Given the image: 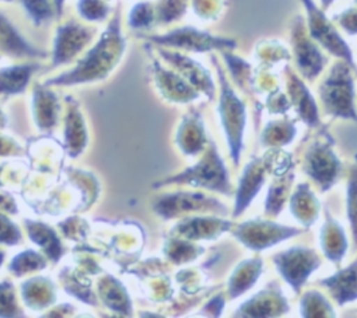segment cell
<instances>
[{"label": "cell", "mask_w": 357, "mask_h": 318, "mask_svg": "<svg viewBox=\"0 0 357 318\" xmlns=\"http://www.w3.org/2000/svg\"><path fill=\"white\" fill-rule=\"evenodd\" d=\"M89 33L76 24H68L59 30L58 40L55 44L54 63H61L70 59L82 47L89 41Z\"/></svg>", "instance_id": "9"}, {"label": "cell", "mask_w": 357, "mask_h": 318, "mask_svg": "<svg viewBox=\"0 0 357 318\" xmlns=\"http://www.w3.org/2000/svg\"><path fill=\"white\" fill-rule=\"evenodd\" d=\"M2 259H3V254H0V262H2Z\"/></svg>", "instance_id": "19"}, {"label": "cell", "mask_w": 357, "mask_h": 318, "mask_svg": "<svg viewBox=\"0 0 357 318\" xmlns=\"http://www.w3.org/2000/svg\"><path fill=\"white\" fill-rule=\"evenodd\" d=\"M0 48L8 51L9 54H15L17 56L38 55V51L31 48L13 29V26L0 15Z\"/></svg>", "instance_id": "11"}, {"label": "cell", "mask_w": 357, "mask_h": 318, "mask_svg": "<svg viewBox=\"0 0 357 318\" xmlns=\"http://www.w3.org/2000/svg\"><path fill=\"white\" fill-rule=\"evenodd\" d=\"M337 166L339 163L331 149L328 146H319L311 149L310 154L307 156L305 172L322 186L324 191H326V188L332 186L335 180Z\"/></svg>", "instance_id": "8"}, {"label": "cell", "mask_w": 357, "mask_h": 318, "mask_svg": "<svg viewBox=\"0 0 357 318\" xmlns=\"http://www.w3.org/2000/svg\"><path fill=\"white\" fill-rule=\"evenodd\" d=\"M23 5L37 24H41L52 16L48 0H23Z\"/></svg>", "instance_id": "15"}, {"label": "cell", "mask_w": 357, "mask_h": 318, "mask_svg": "<svg viewBox=\"0 0 357 318\" xmlns=\"http://www.w3.org/2000/svg\"><path fill=\"white\" fill-rule=\"evenodd\" d=\"M303 3L305 5V9L310 17L308 23H310V31L312 38H315L318 43H321L325 48H328L335 55L342 56L343 59L351 63V55L347 45L333 30V27L331 26L325 15L315 8L312 0H303Z\"/></svg>", "instance_id": "6"}, {"label": "cell", "mask_w": 357, "mask_h": 318, "mask_svg": "<svg viewBox=\"0 0 357 318\" xmlns=\"http://www.w3.org/2000/svg\"><path fill=\"white\" fill-rule=\"evenodd\" d=\"M80 12L82 16L89 20H100L104 19L108 9L101 0H80Z\"/></svg>", "instance_id": "16"}, {"label": "cell", "mask_w": 357, "mask_h": 318, "mask_svg": "<svg viewBox=\"0 0 357 318\" xmlns=\"http://www.w3.org/2000/svg\"><path fill=\"white\" fill-rule=\"evenodd\" d=\"M122 47V40L119 37V23L118 19L109 26L102 40L97 47L80 62V65L70 73H66L52 82L51 84H72L80 82H89L96 77H101L109 70L112 61L116 54H119Z\"/></svg>", "instance_id": "1"}, {"label": "cell", "mask_w": 357, "mask_h": 318, "mask_svg": "<svg viewBox=\"0 0 357 318\" xmlns=\"http://www.w3.org/2000/svg\"><path fill=\"white\" fill-rule=\"evenodd\" d=\"M273 262H276L279 266L278 269L296 289V292L305 282L310 273L321 264L312 251L307 248H291L283 254L276 255Z\"/></svg>", "instance_id": "5"}, {"label": "cell", "mask_w": 357, "mask_h": 318, "mask_svg": "<svg viewBox=\"0 0 357 318\" xmlns=\"http://www.w3.org/2000/svg\"><path fill=\"white\" fill-rule=\"evenodd\" d=\"M167 183H187L198 187L212 188L225 194H229L230 188L227 183V172L213 143H211V150L198 166H194V169H190L180 176L172 177V180H168L164 184Z\"/></svg>", "instance_id": "2"}, {"label": "cell", "mask_w": 357, "mask_h": 318, "mask_svg": "<svg viewBox=\"0 0 357 318\" xmlns=\"http://www.w3.org/2000/svg\"><path fill=\"white\" fill-rule=\"evenodd\" d=\"M322 100L328 109L343 118L357 119L351 107V80L346 68L337 66L321 87Z\"/></svg>", "instance_id": "4"}, {"label": "cell", "mask_w": 357, "mask_h": 318, "mask_svg": "<svg viewBox=\"0 0 357 318\" xmlns=\"http://www.w3.org/2000/svg\"><path fill=\"white\" fill-rule=\"evenodd\" d=\"M328 286L339 304L349 303L357 297V261L346 269L337 272L335 276L322 282Z\"/></svg>", "instance_id": "10"}, {"label": "cell", "mask_w": 357, "mask_h": 318, "mask_svg": "<svg viewBox=\"0 0 357 318\" xmlns=\"http://www.w3.org/2000/svg\"><path fill=\"white\" fill-rule=\"evenodd\" d=\"M55 3H56V9H58V12H59V15H61L62 5H63V0H55Z\"/></svg>", "instance_id": "18"}, {"label": "cell", "mask_w": 357, "mask_h": 318, "mask_svg": "<svg viewBox=\"0 0 357 318\" xmlns=\"http://www.w3.org/2000/svg\"><path fill=\"white\" fill-rule=\"evenodd\" d=\"M262 183H264V177H262L261 170L257 169L255 166L250 165L247 167V170L244 172L243 186L240 184L234 216H238L240 213H243V211L250 205V202L254 199V197L259 191Z\"/></svg>", "instance_id": "12"}, {"label": "cell", "mask_w": 357, "mask_h": 318, "mask_svg": "<svg viewBox=\"0 0 357 318\" xmlns=\"http://www.w3.org/2000/svg\"><path fill=\"white\" fill-rule=\"evenodd\" d=\"M349 219L351 225V232L354 236V243L357 245V170H354L349 181V201H347Z\"/></svg>", "instance_id": "14"}, {"label": "cell", "mask_w": 357, "mask_h": 318, "mask_svg": "<svg viewBox=\"0 0 357 318\" xmlns=\"http://www.w3.org/2000/svg\"><path fill=\"white\" fill-rule=\"evenodd\" d=\"M223 91L220 101V115L222 122L226 129L229 149L234 163H238V158L243 150V130L245 125V109L244 104L236 97L233 90L227 86L225 76L220 73Z\"/></svg>", "instance_id": "3"}, {"label": "cell", "mask_w": 357, "mask_h": 318, "mask_svg": "<svg viewBox=\"0 0 357 318\" xmlns=\"http://www.w3.org/2000/svg\"><path fill=\"white\" fill-rule=\"evenodd\" d=\"M34 66H17L0 70V93H20L27 86Z\"/></svg>", "instance_id": "13"}, {"label": "cell", "mask_w": 357, "mask_h": 318, "mask_svg": "<svg viewBox=\"0 0 357 318\" xmlns=\"http://www.w3.org/2000/svg\"><path fill=\"white\" fill-rule=\"evenodd\" d=\"M151 40L160 44L175 45L180 48L191 50V51H208L212 48H222V47H229L230 44H234L231 41L213 38L209 34L201 33L194 29H181V30L172 31L171 34L164 37H153Z\"/></svg>", "instance_id": "7"}, {"label": "cell", "mask_w": 357, "mask_h": 318, "mask_svg": "<svg viewBox=\"0 0 357 318\" xmlns=\"http://www.w3.org/2000/svg\"><path fill=\"white\" fill-rule=\"evenodd\" d=\"M147 9V6L146 5H139V6H136L135 9H133V12H132V17H130V23H132V26H135V27H142V26H146V23H147V16H150L149 15V12L146 10Z\"/></svg>", "instance_id": "17"}]
</instances>
